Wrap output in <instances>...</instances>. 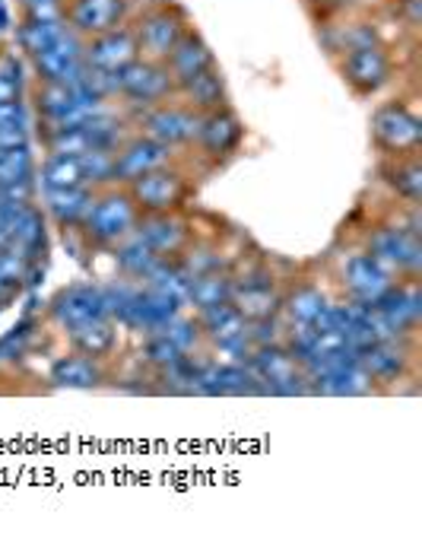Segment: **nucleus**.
<instances>
[{"label":"nucleus","instance_id":"f257e3e1","mask_svg":"<svg viewBox=\"0 0 422 556\" xmlns=\"http://www.w3.org/2000/svg\"><path fill=\"white\" fill-rule=\"evenodd\" d=\"M137 219H140V211L125 185H105L92 194V204L86 211L77 236L84 239L86 249H115L127 236L137 232Z\"/></svg>","mask_w":422,"mask_h":556},{"label":"nucleus","instance_id":"f03ea898","mask_svg":"<svg viewBox=\"0 0 422 556\" xmlns=\"http://www.w3.org/2000/svg\"><path fill=\"white\" fill-rule=\"evenodd\" d=\"M137 204L140 214H184L191 204V178L175 166H163L156 172H146L125 185Z\"/></svg>","mask_w":422,"mask_h":556},{"label":"nucleus","instance_id":"7ed1b4c3","mask_svg":"<svg viewBox=\"0 0 422 556\" xmlns=\"http://www.w3.org/2000/svg\"><path fill=\"white\" fill-rule=\"evenodd\" d=\"M366 252L379 261L394 280H420L422 274V239L404 229L400 223H384L372 229Z\"/></svg>","mask_w":422,"mask_h":556},{"label":"nucleus","instance_id":"20e7f679","mask_svg":"<svg viewBox=\"0 0 422 556\" xmlns=\"http://www.w3.org/2000/svg\"><path fill=\"white\" fill-rule=\"evenodd\" d=\"M257 382L264 386V394H280V397H296V394H311L308 379L296 363V356L283 343H264L252 346L248 359Z\"/></svg>","mask_w":422,"mask_h":556},{"label":"nucleus","instance_id":"39448f33","mask_svg":"<svg viewBox=\"0 0 422 556\" xmlns=\"http://www.w3.org/2000/svg\"><path fill=\"white\" fill-rule=\"evenodd\" d=\"M102 109L105 105L99 99L86 96L84 89L74 84H39L36 89V112L44 128H77Z\"/></svg>","mask_w":422,"mask_h":556},{"label":"nucleus","instance_id":"423d86ee","mask_svg":"<svg viewBox=\"0 0 422 556\" xmlns=\"http://www.w3.org/2000/svg\"><path fill=\"white\" fill-rule=\"evenodd\" d=\"M359 369L375 391L400 386L413 372V338H384L356 353Z\"/></svg>","mask_w":422,"mask_h":556},{"label":"nucleus","instance_id":"0eeeda50","mask_svg":"<svg viewBox=\"0 0 422 556\" xmlns=\"http://www.w3.org/2000/svg\"><path fill=\"white\" fill-rule=\"evenodd\" d=\"M133 36H137V48H140V58L146 61H166L169 51L178 45V39L188 33V20H184V10L175 7V3H159V7H150L133 26Z\"/></svg>","mask_w":422,"mask_h":556},{"label":"nucleus","instance_id":"6e6552de","mask_svg":"<svg viewBox=\"0 0 422 556\" xmlns=\"http://www.w3.org/2000/svg\"><path fill=\"white\" fill-rule=\"evenodd\" d=\"M372 140L384 156L420 153L422 122L404 102H384L372 115Z\"/></svg>","mask_w":422,"mask_h":556},{"label":"nucleus","instance_id":"1a4fd4ad","mask_svg":"<svg viewBox=\"0 0 422 556\" xmlns=\"http://www.w3.org/2000/svg\"><path fill=\"white\" fill-rule=\"evenodd\" d=\"M194 318H197V328H201L207 346L226 353V356H235V359H242V363L248 359V353H252L248 321L242 318V312H239L232 302L201 308V312H194Z\"/></svg>","mask_w":422,"mask_h":556},{"label":"nucleus","instance_id":"9d476101","mask_svg":"<svg viewBox=\"0 0 422 556\" xmlns=\"http://www.w3.org/2000/svg\"><path fill=\"white\" fill-rule=\"evenodd\" d=\"M118 96L125 99L127 105L146 112L153 105L169 102L171 96H175V84H171L166 64L137 58L133 64H127L125 71L118 74Z\"/></svg>","mask_w":422,"mask_h":556},{"label":"nucleus","instance_id":"9b49d317","mask_svg":"<svg viewBox=\"0 0 422 556\" xmlns=\"http://www.w3.org/2000/svg\"><path fill=\"white\" fill-rule=\"evenodd\" d=\"M340 74L356 96H375L391 84L394 64H391V54L384 51V45H356V48H346V54L340 61Z\"/></svg>","mask_w":422,"mask_h":556},{"label":"nucleus","instance_id":"f8f14e48","mask_svg":"<svg viewBox=\"0 0 422 556\" xmlns=\"http://www.w3.org/2000/svg\"><path fill=\"white\" fill-rule=\"evenodd\" d=\"M201 128V112L188 109L184 102H163L146 112H140V134L166 143L169 150L175 147H191Z\"/></svg>","mask_w":422,"mask_h":556},{"label":"nucleus","instance_id":"ddd939ff","mask_svg":"<svg viewBox=\"0 0 422 556\" xmlns=\"http://www.w3.org/2000/svg\"><path fill=\"white\" fill-rule=\"evenodd\" d=\"M48 318L61 331H71V328H80L86 321L112 318V315H108V300H105L102 287H95V283H71V287H64L54 300L48 302Z\"/></svg>","mask_w":422,"mask_h":556},{"label":"nucleus","instance_id":"4468645a","mask_svg":"<svg viewBox=\"0 0 422 556\" xmlns=\"http://www.w3.org/2000/svg\"><path fill=\"white\" fill-rule=\"evenodd\" d=\"M64 23L80 39H95L125 26L130 16V0H64Z\"/></svg>","mask_w":422,"mask_h":556},{"label":"nucleus","instance_id":"2eb2a0df","mask_svg":"<svg viewBox=\"0 0 422 556\" xmlns=\"http://www.w3.org/2000/svg\"><path fill=\"white\" fill-rule=\"evenodd\" d=\"M391 283H394V277L366 249L353 252L340 267L343 296L349 302H359V305H375L391 290Z\"/></svg>","mask_w":422,"mask_h":556},{"label":"nucleus","instance_id":"dca6fc26","mask_svg":"<svg viewBox=\"0 0 422 556\" xmlns=\"http://www.w3.org/2000/svg\"><path fill=\"white\" fill-rule=\"evenodd\" d=\"M171 163V150L166 143L146 137V134H133L125 137V143L115 150V163H112V181L115 185H130L133 178L146 175V172L163 169Z\"/></svg>","mask_w":422,"mask_h":556},{"label":"nucleus","instance_id":"f3484780","mask_svg":"<svg viewBox=\"0 0 422 556\" xmlns=\"http://www.w3.org/2000/svg\"><path fill=\"white\" fill-rule=\"evenodd\" d=\"M29 61L36 67L39 84H77L86 71L84 39L67 29L51 48H44L36 58H29Z\"/></svg>","mask_w":422,"mask_h":556},{"label":"nucleus","instance_id":"a211bd4d","mask_svg":"<svg viewBox=\"0 0 422 556\" xmlns=\"http://www.w3.org/2000/svg\"><path fill=\"white\" fill-rule=\"evenodd\" d=\"M372 308L379 312L394 338H413L422 318L420 280H394L391 290Z\"/></svg>","mask_w":422,"mask_h":556},{"label":"nucleus","instance_id":"6ab92c4d","mask_svg":"<svg viewBox=\"0 0 422 556\" xmlns=\"http://www.w3.org/2000/svg\"><path fill=\"white\" fill-rule=\"evenodd\" d=\"M242 140H245V125L229 105H219V109L201 115V128H197L194 143L207 160H213V163L229 160L242 147Z\"/></svg>","mask_w":422,"mask_h":556},{"label":"nucleus","instance_id":"aec40b11","mask_svg":"<svg viewBox=\"0 0 422 556\" xmlns=\"http://www.w3.org/2000/svg\"><path fill=\"white\" fill-rule=\"evenodd\" d=\"M137 236L159 257H181L194 242V229L184 214H140Z\"/></svg>","mask_w":422,"mask_h":556},{"label":"nucleus","instance_id":"412c9836","mask_svg":"<svg viewBox=\"0 0 422 556\" xmlns=\"http://www.w3.org/2000/svg\"><path fill=\"white\" fill-rule=\"evenodd\" d=\"M86 67L92 71H105V74H122L127 64H133L140 58L137 36L130 26H118L112 33H102L95 39H84Z\"/></svg>","mask_w":422,"mask_h":556},{"label":"nucleus","instance_id":"4be33fe9","mask_svg":"<svg viewBox=\"0 0 422 556\" xmlns=\"http://www.w3.org/2000/svg\"><path fill=\"white\" fill-rule=\"evenodd\" d=\"M51 388H67V391H92L108 382V366L102 359L84 356L77 350L57 356L48 369Z\"/></svg>","mask_w":422,"mask_h":556},{"label":"nucleus","instance_id":"5701e85b","mask_svg":"<svg viewBox=\"0 0 422 556\" xmlns=\"http://www.w3.org/2000/svg\"><path fill=\"white\" fill-rule=\"evenodd\" d=\"M166 71H169L171 84H175V92L181 89L184 84H191L194 77H201L204 71L216 67V58H213L210 45L204 42L194 29H188L178 45L169 51V58L163 61Z\"/></svg>","mask_w":422,"mask_h":556},{"label":"nucleus","instance_id":"b1692460","mask_svg":"<svg viewBox=\"0 0 422 556\" xmlns=\"http://www.w3.org/2000/svg\"><path fill=\"white\" fill-rule=\"evenodd\" d=\"M331 302L334 300L328 296V290L321 283H315V280H296L283 293V321L286 325H315L328 312Z\"/></svg>","mask_w":422,"mask_h":556},{"label":"nucleus","instance_id":"393cba45","mask_svg":"<svg viewBox=\"0 0 422 556\" xmlns=\"http://www.w3.org/2000/svg\"><path fill=\"white\" fill-rule=\"evenodd\" d=\"M92 188L80 185V188H67V191H42L44 214L54 219V226L67 236V232H77L80 223H84L86 211L92 204Z\"/></svg>","mask_w":422,"mask_h":556},{"label":"nucleus","instance_id":"a878e982","mask_svg":"<svg viewBox=\"0 0 422 556\" xmlns=\"http://www.w3.org/2000/svg\"><path fill=\"white\" fill-rule=\"evenodd\" d=\"M64 334H67L71 350L92 356V359H102V363H108L118 350V321L115 318H95V321H86Z\"/></svg>","mask_w":422,"mask_h":556},{"label":"nucleus","instance_id":"bb28decb","mask_svg":"<svg viewBox=\"0 0 422 556\" xmlns=\"http://www.w3.org/2000/svg\"><path fill=\"white\" fill-rule=\"evenodd\" d=\"M381 181L407 204V207H420L422 201V163L420 153L413 156H387V163L381 166Z\"/></svg>","mask_w":422,"mask_h":556},{"label":"nucleus","instance_id":"cd10ccee","mask_svg":"<svg viewBox=\"0 0 422 556\" xmlns=\"http://www.w3.org/2000/svg\"><path fill=\"white\" fill-rule=\"evenodd\" d=\"M184 302L194 312L232 302V267H213V270H201V274L188 277Z\"/></svg>","mask_w":422,"mask_h":556},{"label":"nucleus","instance_id":"c85d7f7f","mask_svg":"<svg viewBox=\"0 0 422 556\" xmlns=\"http://www.w3.org/2000/svg\"><path fill=\"white\" fill-rule=\"evenodd\" d=\"M67 33L64 16H48V13H26L23 23L16 26V42L26 51V58H36L39 51L51 48L61 36Z\"/></svg>","mask_w":422,"mask_h":556},{"label":"nucleus","instance_id":"c756f323","mask_svg":"<svg viewBox=\"0 0 422 556\" xmlns=\"http://www.w3.org/2000/svg\"><path fill=\"white\" fill-rule=\"evenodd\" d=\"M39 185V160L33 143L26 147H0V188Z\"/></svg>","mask_w":422,"mask_h":556},{"label":"nucleus","instance_id":"7c9ffc66","mask_svg":"<svg viewBox=\"0 0 422 556\" xmlns=\"http://www.w3.org/2000/svg\"><path fill=\"white\" fill-rule=\"evenodd\" d=\"M80 185H86L80 156L44 153L42 166H39V188L42 191H67V188H80Z\"/></svg>","mask_w":422,"mask_h":556},{"label":"nucleus","instance_id":"2f4dec72","mask_svg":"<svg viewBox=\"0 0 422 556\" xmlns=\"http://www.w3.org/2000/svg\"><path fill=\"white\" fill-rule=\"evenodd\" d=\"M175 96H181L188 109H194V112L204 115V112H213V109L226 105V80H222L219 67H210L201 77H194L191 84L181 86Z\"/></svg>","mask_w":422,"mask_h":556},{"label":"nucleus","instance_id":"473e14b6","mask_svg":"<svg viewBox=\"0 0 422 556\" xmlns=\"http://www.w3.org/2000/svg\"><path fill=\"white\" fill-rule=\"evenodd\" d=\"M112 252H115V261H118V267H122V274H125L127 280H146L153 274V267L159 264V255L137 232L127 236L125 242L115 245Z\"/></svg>","mask_w":422,"mask_h":556},{"label":"nucleus","instance_id":"72a5a7b5","mask_svg":"<svg viewBox=\"0 0 422 556\" xmlns=\"http://www.w3.org/2000/svg\"><path fill=\"white\" fill-rule=\"evenodd\" d=\"M33 143V115L26 102L0 105V147H26Z\"/></svg>","mask_w":422,"mask_h":556},{"label":"nucleus","instance_id":"f704fd0d","mask_svg":"<svg viewBox=\"0 0 422 556\" xmlns=\"http://www.w3.org/2000/svg\"><path fill=\"white\" fill-rule=\"evenodd\" d=\"M159 331H163V334H166V338H169L181 353H194V350L204 343V334H201V328H197V318H194V315H181V312H178V315H171L169 321H166Z\"/></svg>","mask_w":422,"mask_h":556},{"label":"nucleus","instance_id":"c9c22d12","mask_svg":"<svg viewBox=\"0 0 422 556\" xmlns=\"http://www.w3.org/2000/svg\"><path fill=\"white\" fill-rule=\"evenodd\" d=\"M80 163H84L86 185H89L92 191H99V188H105V185H115V181H112L115 153H108V150H89V153L80 156Z\"/></svg>","mask_w":422,"mask_h":556},{"label":"nucleus","instance_id":"e433bc0d","mask_svg":"<svg viewBox=\"0 0 422 556\" xmlns=\"http://www.w3.org/2000/svg\"><path fill=\"white\" fill-rule=\"evenodd\" d=\"M178 356H184V353H181V350H178V346H175L163 331H150V334H146V343H143V359H146L156 372H166Z\"/></svg>","mask_w":422,"mask_h":556},{"label":"nucleus","instance_id":"4c0bfd02","mask_svg":"<svg viewBox=\"0 0 422 556\" xmlns=\"http://www.w3.org/2000/svg\"><path fill=\"white\" fill-rule=\"evenodd\" d=\"M23 67L13 54H0V105L23 102Z\"/></svg>","mask_w":422,"mask_h":556}]
</instances>
